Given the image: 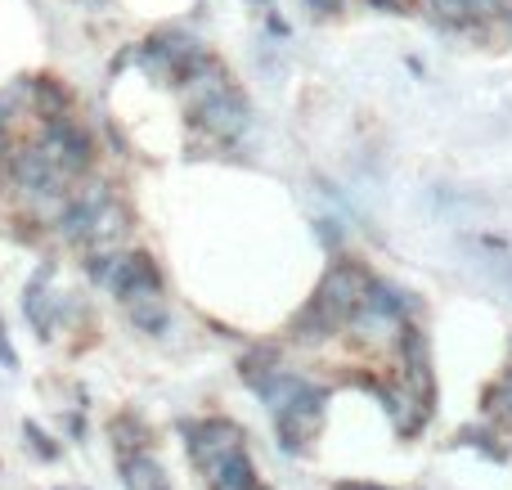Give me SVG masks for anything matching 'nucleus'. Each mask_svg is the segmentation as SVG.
Masks as SVG:
<instances>
[{
    "label": "nucleus",
    "mask_w": 512,
    "mask_h": 490,
    "mask_svg": "<svg viewBox=\"0 0 512 490\" xmlns=\"http://www.w3.org/2000/svg\"><path fill=\"white\" fill-rule=\"evenodd\" d=\"M261 396V405L274 414V437L288 455H301L310 441L324 428V410H328V387H315L310 378H297L288 369H274L270 378L252 387Z\"/></svg>",
    "instance_id": "f257e3e1"
},
{
    "label": "nucleus",
    "mask_w": 512,
    "mask_h": 490,
    "mask_svg": "<svg viewBox=\"0 0 512 490\" xmlns=\"http://www.w3.org/2000/svg\"><path fill=\"white\" fill-rule=\"evenodd\" d=\"M369 288H373V275L360 266V261H333V266L324 270V279H319V288H315L310 302L328 315L333 329H346V324L364 311Z\"/></svg>",
    "instance_id": "f03ea898"
},
{
    "label": "nucleus",
    "mask_w": 512,
    "mask_h": 490,
    "mask_svg": "<svg viewBox=\"0 0 512 490\" xmlns=\"http://www.w3.org/2000/svg\"><path fill=\"white\" fill-rule=\"evenodd\" d=\"M41 153L63 171L68 180H81L90 167H95V140L81 131L72 117H59V122H45L41 131Z\"/></svg>",
    "instance_id": "7ed1b4c3"
},
{
    "label": "nucleus",
    "mask_w": 512,
    "mask_h": 490,
    "mask_svg": "<svg viewBox=\"0 0 512 490\" xmlns=\"http://www.w3.org/2000/svg\"><path fill=\"white\" fill-rule=\"evenodd\" d=\"M185 437H189V455H194V464L203 468V473L248 450V428H239L234 419L185 423Z\"/></svg>",
    "instance_id": "20e7f679"
},
{
    "label": "nucleus",
    "mask_w": 512,
    "mask_h": 490,
    "mask_svg": "<svg viewBox=\"0 0 512 490\" xmlns=\"http://www.w3.org/2000/svg\"><path fill=\"white\" fill-rule=\"evenodd\" d=\"M189 122H194L198 131H207L212 140L234 144L252 126V104L239 86H230V90H221V95H212L207 104H198L194 113H189Z\"/></svg>",
    "instance_id": "39448f33"
},
{
    "label": "nucleus",
    "mask_w": 512,
    "mask_h": 490,
    "mask_svg": "<svg viewBox=\"0 0 512 490\" xmlns=\"http://www.w3.org/2000/svg\"><path fill=\"white\" fill-rule=\"evenodd\" d=\"M108 203H117V194H113V185H108V180H90V185L72 189L68 212H63V221L54 225V230H59V239H63V243H77V248H86L90 234H95L99 212H104Z\"/></svg>",
    "instance_id": "423d86ee"
},
{
    "label": "nucleus",
    "mask_w": 512,
    "mask_h": 490,
    "mask_svg": "<svg viewBox=\"0 0 512 490\" xmlns=\"http://www.w3.org/2000/svg\"><path fill=\"white\" fill-rule=\"evenodd\" d=\"M396 342H400V360H405V383L432 405L436 383H432V347H427V333L418 329V324H405V333H400Z\"/></svg>",
    "instance_id": "0eeeda50"
},
{
    "label": "nucleus",
    "mask_w": 512,
    "mask_h": 490,
    "mask_svg": "<svg viewBox=\"0 0 512 490\" xmlns=\"http://www.w3.org/2000/svg\"><path fill=\"white\" fill-rule=\"evenodd\" d=\"M126 315H131V324L140 333H153V338H162V333L171 329V306H167V284H149V288H135V293L122 297Z\"/></svg>",
    "instance_id": "6e6552de"
},
{
    "label": "nucleus",
    "mask_w": 512,
    "mask_h": 490,
    "mask_svg": "<svg viewBox=\"0 0 512 490\" xmlns=\"http://www.w3.org/2000/svg\"><path fill=\"white\" fill-rule=\"evenodd\" d=\"M50 275L54 270L41 266L23 288V315L32 320V329H36L41 342L54 338V311H63V297H50Z\"/></svg>",
    "instance_id": "1a4fd4ad"
},
{
    "label": "nucleus",
    "mask_w": 512,
    "mask_h": 490,
    "mask_svg": "<svg viewBox=\"0 0 512 490\" xmlns=\"http://www.w3.org/2000/svg\"><path fill=\"white\" fill-rule=\"evenodd\" d=\"M203 477H207V490H261V477H256L248 450L225 459V464H216V468H207Z\"/></svg>",
    "instance_id": "9d476101"
},
{
    "label": "nucleus",
    "mask_w": 512,
    "mask_h": 490,
    "mask_svg": "<svg viewBox=\"0 0 512 490\" xmlns=\"http://www.w3.org/2000/svg\"><path fill=\"white\" fill-rule=\"evenodd\" d=\"M126 234H131V212H126V203H108L104 212H99L95 234H90L86 248H95V252H117V243H122Z\"/></svg>",
    "instance_id": "9b49d317"
},
{
    "label": "nucleus",
    "mask_w": 512,
    "mask_h": 490,
    "mask_svg": "<svg viewBox=\"0 0 512 490\" xmlns=\"http://www.w3.org/2000/svg\"><path fill=\"white\" fill-rule=\"evenodd\" d=\"M27 95H32V108L45 117V122H59V117H68V108H72V95L63 90V81H54V77H32L27 81Z\"/></svg>",
    "instance_id": "f8f14e48"
},
{
    "label": "nucleus",
    "mask_w": 512,
    "mask_h": 490,
    "mask_svg": "<svg viewBox=\"0 0 512 490\" xmlns=\"http://www.w3.org/2000/svg\"><path fill=\"white\" fill-rule=\"evenodd\" d=\"M122 482H126V490H171L167 473H162V464L149 455V450L122 459Z\"/></svg>",
    "instance_id": "ddd939ff"
},
{
    "label": "nucleus",
    "mask_w": 512,
    "mask_h": 490,
    "mask_svg": "<svg viewBox=\"0 0 512 490\" xmlns=\"http://www.w3.org/2000/svg\"><path fill=\"white\" fill-rule=\"evenodd\" d=\"M369 311H378V315H387V320H396V324H409V311H414V297L409 293H400L396 284H382V279H373V288H369Z\"/></svg>",
    "instance_id": "4468645a"
},
{
    "label": "nucleus",
    "mask_w": 512,
    "mask_h": 490,
    "mask_svg": "<svg viewBox=\"0 0 512 490\" xmlns=\"http://www.w3.org/2000/svg\"><path fill=\"white\" fill-rule=\"evenodd\" d=\"M122 270H126V252H90V261H86L90 284H99L113 297H117V284H122Z\"/></svg>",
    "instance_id": "2eb2a0df"
},
{
    "label": "nucleus",
    "mask_w": 512,
    "mask_h": 490,
    "mask_svg": "<svg viewBox=\"0 0 512 490\" xmlns=\"http://www.w3.org/2000/svg\"><path fill=\"white\" fill-rule=\"evenodd\" d=\"M333 333L337 329L328 324V315L319 311L315 302H306L297 315H292V338H297V342H324V338H333Z\"/></svg>",
    "instance_id": "dca6fc26"
},
{
    "label": "nucleus",
    "mask_w": 512,
    "mask_h": 490,
    "mask_svg": "<svg viewBox=\"0 0 512 490\" xmlns=\"http://www.w3.org/2000/svg\"><path fill=\"white\" fill-rule=\"evenodd\" d=\"M427 9H432V18L445 27L472 23V0H427Z\"/></svg>",
    "instance_id": "f3484780"
},
{
    "label": "nucleus",
    "mask_w": 512,
    "mask_h": 490,
    "mask_svg": "<svg viewBox=\"0 0 512 490\" xmlns=\"http://www.w3.org/2000/svg\"><path fill=\"white\" fill-rule=\"evenodd\" d=\"M23 441L36 450V459H45V464H54V459L63 455V446H54V441L45 437V428H41V423H32V419L23 423Z\"/></svg>",
    "instance_id": "a211bd4d"
},
{
    "label": "nucleus",
    "mask_w": 512,
    "mask_h": 490,
    "mask_svg": "<svg viewBox=\"0 0 512 490\" xmlns=\"http://www.w3.org/2000/svg\"><path fill=\"white\" fill-rule=\"evenodd\" d=\"M315 230H319V239H324V248L337 252V243H342V230H337V221H315Z\"/></svg>",
    "instance_id": "6ab92c4d"
},
{
    "label": "nucleus",
    "mask_w": 512,
    "mask_h": 490,
    "mask_svg": "<svg viewBox=\"0 0 512 490\" xmlns=\"http://www.w3.org/2000/svg\"><path fill=\"white\" fill-rule=\"evenodd\" d=\"M310 5V14L315 18H328V14H337V9H342V0H306Z\"/></svg>",
    "instance_id": "aec40b11"
},
{
    "label": "nucleus",
    "mask_w": 512,
    "mask_h": 490,
    "mask_svg": "<svg viewBox=\"0 0 512 490\" xmlns=\"http://www.w3.org/2000/svg\"><path fill=\"white\" fill-rule=\"evenodd\" d=\"M0 365L18 369V356H14V347H9V338H5V324H0Z\"/></svg>",
    "instance_id": "412c9836"
},
{
    "label": "nucleus",
    "mask_w": 512,
    "mask_h": 490,
    "mask_svg": "<svg viewBox=\"0 0 512 490\" xmlns=\"http://www.w3.org/2000/svg\"><path fill=\"white\" fill-rule=\"evenodd\" d=\"M265 27H270V32L279 36V41H283V36H288V23H283L279 14H265Z\"/></svg>",
    "instance_id": "4be33fe9"
},
{
    "label": "nucleus",
    "mask_w": 512,
    "mask_h": 490,
    "mask_svg": "<svg viewBox=\"0 0 512 490\" xmlns=\"http://www.w3.org/2000/svg\"><path fill=\"white\" fill-rule=\"evenodd\" d=\"M369 5L387 9V14H405V5H400V0H369Z\"/></svg>",
    "instance_id": "5701e85b"
},
{
    "label": "nucleus",
    "mask_w": 512,
    "mask_h": 490,
    "mask_svg": "<svg viewBox=\"0 0 512 490\" xmlns=\"http://www.w3.org/2000/svg\"><path fill=\"white\" fill-rule=\"evenodd\" d=\"M337 490H387V486H364V482H342Z\"/></svg>",
    "instance_id": "b1692460"
}]
</instances>
